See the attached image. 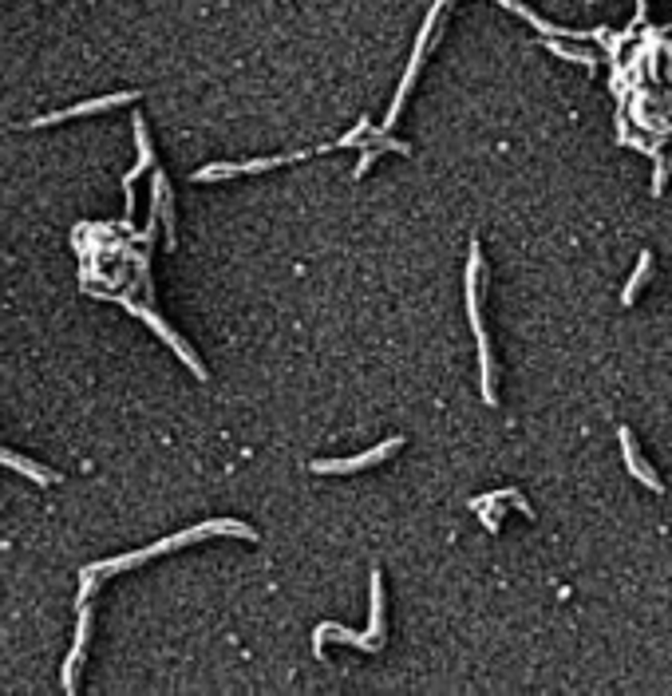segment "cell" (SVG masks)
Wrapping results in <instances>:
<instances>
[{"label":"cell","instance_id":"obj_3","mask_svg":"<svg viewBox=\"0 0 672 696\" xmlns=\"http://www.w3.org/2000/svg\"><path fill=\"white\" fill-rule=\"evenodd\" d=\"M352 641L356 649H368V652H376V649H384V570H372V622H368V633H352V629H344V625H317L312 629V652H324V645L329 641Z\"/></svg>","mask_w":672,"mask_h":696},{"label":"cell","instance_id":"obj_8","mask_svg":"<svg viewBox=\"0 0 672 696\" xmlns=\"http://www.w3.org/2000/svg\"><path fill=\"white\" fill-rule=\"evenodd\" d=\"M88 633H91V605L80 602V625H75V641H72V652L63 661V689L75 692V672H80V657L88 649Z\"/></svg>","mask_w":672,"mask_h":696},{"label":"cell","instance_id":"obj_7","mask_svg":"<svg viewBox=\"0 0 672 696\" xmlns=\"http://www.w3.org/2000/svg\"><path fill=\"white\" fill-rule=\"evenodd\" d=\"M135 92H119V95H103V100H88V103H75V107H63V111H52V115H40L32 119L28 127H52V123H63V119H80V115H91V111H107V107H119V103H131Z\"/></svg>","mask_w":672,"mask_h":696},{"label":"cell","instance_id":"obj_14","mask_svg":"<svg viewBox=\"0 0 672 696\" xmlns=\"http://www.w3.org/2000/svg\"><path fill=\"white\" fill-rule=\"evenodd\" d=\"M645 13H648V0H637V24L645 20Z\"/></svg>","mask_w":672,"mask_h":696},{"label":"cell","instance_id":"obj_4","mask_svg":"<svg viewBox=\"0 0 672 696\" xmlns=\"http://www.w3.org/2000/svg\"><path fill=\"white\" fill-rule=\"evenodd\" d=\"M368 119H360V127L352 130V135L336 139V143H324V147H312L305 155H274V159H254V162H214V167H202L194 174V182H214V179H234V174H257V170H269V167H285V162H301V159H317L324 150H341V147H352L360 143V135H368Z\"/></svg>","mask_w":672,"mask_h":696},{"label":"cell","instance_id":"obj_5","mask_svg":"<svg viewBox=\"0 0 672 696\" xmlns=\"http://www.w3.org/2000/svg\"><path fill=\"white\" fill-rule=\"evenodd\" d=\"M447 5H451V0H436V5H431V13H427V20H424V28H419L416 48H411V60H408V72H404V80H399V92H396V100H392V111H388L384 127H380L384 135L396 127L399 111H404V100L411 95V83H416V75H419V63H424V52H427L431 36H436V24H439V16H443V8H447Z\"/></svg>","mask_w":672,"mask_h":696},{"label":"cell","instance_id":"obj_9","mask_svg":"<svg viewBox=\"0 0 672 696\" xmlns=\"http://www.w3.org/2000/svg\"><path fill=\"white\" fill-rule=\"evenodd\" d=\"M135 139H139V162L123 174V202H127V214L135 210V190H131V187H135V179L150 167V162H155V155H150V135H147V123H143L139 115H135Z\"/></svg>","mask_w":672,"mask_h":696},{"label":"cell","instance_id":"obj_13","mask_svg":"<svg viewBox=\"0 0 672 696\" xmlns=\"http://www.w3.org/2000/svg\"><path fill=\"white\" fill-rule=\"evenodd\" d=\"M546 48L554 52V56H562V60H573V63H581V68H590V72H593V63H598V56H593V52H578V48H566V44H558V40H550Z\"/></svg>","mask_w":672,"mask_h":696},{"label":"cell","instance_id":"obj_11","mask_svg":"<svg viewBox=\"0 0 672 696\" xmlns=\"http://www.w3.org/2000/svg\"><path fill=\"white\" fill-rule=\"evenodd\" d=\"M0 467H13V471H20L24 478H32V483H40V487H52L56 483V471H48V467H40V463H32L24 459V455H13V451H5L0 448Z\"/></svg>","mask_w":672,"mask_h":696},{"label":"cell","instance_id":"obj_6","mask_svg":"<svg viewBox=\"0 0 672 696\" xmlns=\"http://www.w3.org/2000/svg\"><path fill=\"white\" fill-rule=\"evenodd\" d=\"M399 448H404V440H399V435H392L388 443H376L372 451L349 455V459H317V463L309 467V471H312V475H349V471H360V467H372V463L388 459V455H396Z\"/></svg>","mask_w":672,"mask_h":696},{"label":"cell","instance_id":"obj_2","mask_svg":"<svg viewBox=\"0 0 672 696\" xmlns=\"http://www.w3.org/2000/svg\"><path fill=\"white\" fill-rule=\"evenodd\" d=\"M479 274H483V254L479 242H471V257H467V281H463V293H467V317L475 329V341H479V384H483V400L494 408V364H491V341H486V324H483V309H479Z\"/></svg>","mask_w":672,"mask_h":696},{"label":"cell","instance_id":"obj_1","mask_svg":"<svg viewBox=\"0 0 672 696\" xmlns=\"http://www.w3.org/2000/svg\"><path fill=\"white\" fill-rule=\"evenodd\" d=\"M210 535H237V538H245V542H257V530L249 527V522L210 518V522H202V527H190V530H182V535H175V538H162V542H155V546H147V550L119 554V558H107V562L88 566V570L80 574V602H88V597H91L95 582L111 578V574H119V570H131V566H143V562H150V558H158V554H170V550H178V546H190V542H202V538H210Z\"/></svg>","mask_w":672,"mask_h":696},{"label":"cell","instance_id":"obj_12","mask_svg":"<svg viewBox=\"0 0 672 696\" xmlns=\"http://www.w3.org/2000/svg\"><path fill=\"white\" fill-rule=\"evenodd\" d=\"M648 269H653V254H641V261H637V269H633V277H629V285H625V293H621V304H633V301H637V293H641Z\"/></svg>","mask_w":672,"mask_h":696},{"label":"cell","instance_id":"obj_10","mask_svg":"<svg viewBox=\"0 0 672 696\" xmlns=\"http://www.w3.org/2000/svg\"><path fill=\"white\" fill-rule=\"evenodd\" d=\"M621 455H625V467L633 471L637 478H641L645 487H653V491H665V483L653 475V467H648L645 459H641V451H637V440H633V431L629 428H621Z\"/></svg>","mask_w":672,"mask_h":696}]
</instances>
